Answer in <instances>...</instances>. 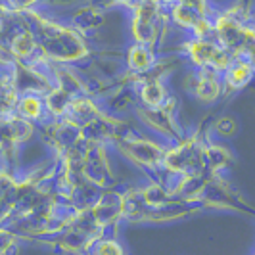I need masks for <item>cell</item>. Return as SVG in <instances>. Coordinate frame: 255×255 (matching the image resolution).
Returning <instances> with one entry per match:
<instances>
[{
    "instance_id": "cell-3",
    "label": "cell",
    "mask_w": 255,
    "mask_h": 255,
    "mask_svg": "<svg viewBox=\"0 0 255 255\" xmlns=\"http://www.w3.org/2000/svg\"><path fill=\"white\" fill-rule=\"evenodd\" d=\"M127 58H128V67L134 73H146L155 64V54H153L152 46L150 44H142V42H136L128 50Z\"/></svg>"
},
{
    "instance_id": "cell-4",
    "label": "cell",
    "mask_w": 255,
    "mask_h": 255,
    "mask_svg": "<svg viewBox=\"0 0 255 255\" xmlns=\"http://www.w3.org/2000/svg\"><path fill=\"white\" fill-rule=\"evenodd\" d=\"M140 98L148 108H159L165 104L167 92L159 79H148L140 87Z\"/></svg>"
},
{
    "instance_id": "cell-2",
    "label": "cell",
    "mask_w": 255,
    "mask_h": 255,
    "mask_svg": "<svg viewBox=\"0 0 255 255\" xmlns=\"http://www.w3.org/2000/svg\"><path fill=\"white\" fill-rule=\"evenodd\" d=\"M15 115L23 117L27 121H40L44 115H48L44 98L38 94H19L17 104H15Z\"/></svg>"
},
{
    "instance_id": "cell-5",
    "label": "cell",
    "mask_w": 255,
    "mask_h": 255,
    "mask_svg": "<svg viewBox=\"0 0 255 255\" xmlns=\"http://www.w3.org/2000/svg\"><path fill=\"white\" fill-rule=\"evenodd\" d=\"M94 248H90L92 252H98V254H121V248H119V244L115 242V240H102V238H98V240H94Z\"/></svg>"
},
{
    "instance_id": "cell-1",
    "label": "cell",
    "mask_w": 255,
    "mask_h": 255,
    "mask_svg": "<svg viewBox=\"0 0 255 255\" xmlns=\"http://www.w3.org/2000/svg\"><path fill=\"white\" fill-rule=\"evenodd\" d=\"M25 17L31 19V31L37 38L38 48L44 54L46 60L52 62H77L87 56V46L83 38L77 35L73 29L48 21L40 17L35 10H25Z\"/></svg>"
},
{
    "instance_id": "cell-6",
    "label": "cell",
    "mask_w": 255,
    "mask_h": 255,
    "mask_svg": "<svg viewBox=\"0 0 255 255\" xmlns=\"http://www.w3.org/2000/svg\"><path fill=\"white\" fill-rule=\"evenodd\" d=\"M217 132H221V134H227V136H230V134H234L236 132V121L234 119H230V117H223L221 121L217 123Z\"/></svg>"
}]
</instances>
